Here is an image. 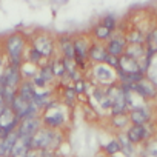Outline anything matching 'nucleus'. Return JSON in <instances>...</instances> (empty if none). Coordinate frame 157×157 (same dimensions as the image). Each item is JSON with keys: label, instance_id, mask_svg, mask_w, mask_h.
Returning a JSON list of instances; mask_svg holds the SVG:
<instances>
[{"label": "nucleus", "instance_id": "nucleus-1", "mask_svg": "<svg viewBox=\"0 0 157 157\" xmlns=\"http://www.w3.org/2000/svg\"><path fill=\"white\" fill-rule=\"evenodd\" d=\"M25 37L22 34H13L5 40V51L10 57L11 66H22V59H23V51H25Z\"/></svg>", "mask_w": 157, "mask_h": 157}, {"label": "nucleus", "instance_id": "nucleus-2", "mask_svg": "<svg viewBox=\"0 0 157 157\" xmlns=\"http://www.w3.org/2000/svg\"><path fill=\"white\" fill-rule=\"evenodd\" d=\"M42 122L45 123V128L56 129L65 123V113L59 109V105L54 100H51L45 106V114H43Z\"/></svg>", "mask_w": 157, "mask_h": 157}, {"label": "nucleus", "instance_id": "nucleus-3", "mask_svg": "<svg viewBox=\"0 0 157 157\" xmlns=\"http://www.w3.org/2000/svg\"><path fill=\"white\" fill-rule=\"evenodd\" d=\"M57 140V136L49 128H39L37 132L31 137V149L46 151L52 148V143Z\"/></svg>", "mask_w": 157, "mask_h": 157}, {"label": "nucleus", "instance_id": "nucleus-4", "mask_svg": "<svg viewBox=\"0 0 157 157\" xmlns=\"http://www.w3.org/2000/svg\"><path fill=\"white\" fill-rule=\"evenodd\" d=\"M39 128H42V120L37 116H29V117L19 120L16 131L20 137H33Z\"/></svg>", "mask_w": 157, "mask_h": 157}, {"label": "nucleus", "instance_id": "nucleus-5", "mask_svg": "<svg viewBox=\"0 0 157 157\" xmlns=\"http://www.w3.org/2000/svg\"><path fill=\"white\" fill-rule=\"evenodd\" d=\"M33 48L36 51H39V54L42 57L49 59L54 52V40H52V37H49L46 34H39L33 39Z\"/></svg>", "mask_w": 157, "mask_h": 157}, {"label": "nucleus", "instance_id": "nucleus-6", "mask_svg": "<svg viewBox=\"0 0 157 157\" xmlns=\"http://www.w3.org/2000/svg\"><path fill=\"white\" fill-rule=\"evenodd\" d=\"M93 77L96 78L97 82L103 83V85H113L117 80L116 71L106 65H94L93 66Z\"/></svg>", "mask_w": 157, "mask_h": 157}, {"label": "nucleus", "instance_id": "nucleus-7", "mask_svg": "<svg viewBox=\"0 0 157 157\" xmlns=\"http://www.w3.org/2000/svg\"><path fill=\"white\" fill-rule=\"evenodd\" d=\"M22 82V72H20V68L17 66H8L6 72L2 75V86L5 88H13V90H17L19 85Z\"/></svg>", "mask_w": 157, "mask_h": 157}, {"label": "nucleus", "instance_id": "nucleus-8", "mask_svg": "<svg viewBox=\"0 0 157 157\" xmlns=\"http://www.w3.org/2000/svg\"><path fill=\"white\" fill-rule=\"evenodd\" d=\"M149 134H151V129H149L148 123L146 125H132L126 132V139L129 143L134 145V143H139V142L148 139Z\"/></svg>", "mask_w": 157, "mask_h": 157}, {"label": "nucleus", "instance_id": "nucleus-9", "mask_svg": "<svg viewBox=\"0 0 157 157\" xmlns=\"http://www.w3.org/2000/svg\"><path fill=\"white\" fill-rule=\"evenodd\" d=\"M105 48H106V54H108V56L120 57V56H123V52H125L126 40H125V37H111V39L106 42Z\"/></svg>", "mask_w": 157, "mask_h": 157}, {"label": "nucleus", "instance_id": "nucleus-10", "mask_svg": "<svg viewBox=\"0 0 157 157\" xmlns=\"http://www.w3.org/2000/svg\"><path fill=\"white\" fill-rule=\"evenodd\" d=\"M72 46H74V60H86L88 59L90 42L86 37L72 39Z\"/></svg>", "mask_w": 157, "mask_h": 157}, {"label": "nucleus", "instance_id": "nucleus-11", "mask_svg": "<svg viewBox=\"0 0 157 157\" xmlns=\"http://www.w3.org/2000/svg\"><path fill=\"white\" fill-rule=\"evenodd\" d=\"M29 151H31V137H20L19 136L10 155L11 157H29Z\"/></svg>", "mask_w": 157, "mask_h": 157}, {"label": "nucleus", "instance_id": "nucleus-12", "mask_svg": "<svg viewBox=\"0 0 157 157\" xmlns=\"http://www.w3.org/2000/svg\"><path fill=\"white\" fill-rule=\"evenodd\" d=\"M106 48L103 43L100 42H94L90 45V49H88V59L96 62V63H103L105 59H106Z\"/></svg>", "mask_w": 157, "mask_h": 157}, {"label": "nucleus", "instance_id": "nucleus-13", "mask_svg": "<svg viewBox=\"0 0 157 157\" xmlns=\"http://www.w3.org/2000/svg\"><path fill=\"white\" fill-rule=\"evenodd\" d=\"M119 71L125 72V74H132V72H139L140 71V62L128 57V56H120L119 57V66H117Z\"/></svg>", "mask_w": 157, "mask_h": 157}, {"label": "nucleus", "instance_id": "nucleus-14", "mask_svg": "<svg viewBox=\"0 0 157 157\" xmlns=\"http://www.w3.org/2000/svg\"><path fill=\"white\" fill-rule=\"evenodd\" d=\"M128 117H129V122H132L134 125H146L149 122V119H151V111H149L148 106L131 109Z\"/></svg>", "mask_w": 157, "mask_h": 157}, {"label": "nucleus", "instance_id": "nucleus-15", "mask_svg": "<svg viewBox=\"0 0 157 157\" xmlns=\"http://www.w3.org/2000/svg\"><path fill=\"white\" fill-rule=\"evenodd\" d=\"M59 43L63 52V59H69L74 60V46H72V37L71 36H60L59 37Z\"/></svg>", "mask_w": 157, "mask_h": 157}, {"label": "nucleus", "instance_id": "nucleus-16", "mask_svg": "<svg viewBox=\"0 0 157 157\" xmlns=\"http://www.w3.org/2000/svg\"><path fill=\"white\" fill-rule=\"evenodd\" d=\"M123 54L139 62L140 59L145 57V46L143 45H126Z\"/></svg>", "mask_w": 157, "mask_h": 157}, {"label": "nucleus", "instance_id": "nucleus-17", "mask_svg": "<svg viewBox=\"0 0 157 157\" xmlns=\"http://www.w3.org/2000/svg\"><path fill=\"white\" fill-rule=\"evenodd\" d=\"M125 40H126V45H143V42H145V34H143L140 29H132V31L125 37Z\"/></svg>", "mask_w": 157, "mask_h": 157}, {"label": "nucleus", "instance_id": "nucleus-18", "mask_svg": "<svg viewBox=\"0 0 157 157\" xmlns=\"http://www.w3.org/2000/svg\"><path fill=\"white\" fill-rule=\"evenodd\" d=\"M111 31H108L102 23L100 25H97L96 28H94V37H96V42H108L109 39H111Z\"/></svg>", "mask_w": 157, "mask_h": 157}, {"label": "nucleus", "instance_id": "nucleus-19", "mask_svg": "<svg viewBox=\"0 0 157 157\" xmlns=\"http://www.w3.org/2000/svg\"><path fill=\"white\" fill-rule=\"evenodd\" d=\"M119 145H120V151H123L128 157H132L134 155V149H132V143H129L128 142V139H126V136H119Z\"/></svg>", "mask_w": 157, "mask_h": 157}, {"label": "nucleus", "instance_id": "nucleus-20", "mask_svg": "<svg viewBox=\"0 0 157 157\" xmlns=\"http://www.w3.org/2000/svg\"><path fill=\"white\" fill-rule=\"evenodd\" d=\"M37 75L42 78V80H43L45 83L51 82L52 78H54V74H52V69H51V63L40 66V69H39V74H37Z\"/></svg>", "mask_w": 157, "mask_h": 157}, {"label": "nucleus", "instance_id": "nucleus-21", "mask_svg": "<svg viewBox=\"0 0 157 157\" xmlns=\"http://www.w3.org/2000/svg\"><path fill=\"white\" fill-rule=\"evenodd\" d=\"M51 69H52V74H54V77H63L65 74H66V69H65V65H63V60L60 59H57V60H54L52 63H51Z\"/></svg>", "mask_w": 157, "mask_h": 157}, {"label": "nucleus", "instance_id": "nucleus-22", "mask_svg": "<svg viewBox=\"0 0 157 157\" xmlns=\"http://www.w3.org/2000/svg\"><path fill=\"white\" fill-rule=\"evenodd\" d=\"M129 123V117L126 114H119V116H113V125L116 128H123Z\"/></svg>", "mask_w": 157, "mask_h": 157}, {"label": "nucleus", "instance_id": "nucleus-23", "mask_svg": "<svg viewBox=\"0 0 157 157\" xmlns=\"http://www.w3.org/2000/svg\"><path fill=\"white\" fill-rule=\"evenodd\" d=\"M102 25L108 29V31H114L116 29V17L113 16V14H108V16H105L103 17V20H102Z\"/></svg>", "mask_w": 157, "mask_h": 157}, {"label": "nucleus", "instance_id": "nucleus-24", "mask_svg": "<svg viewBox=\"0 0 157 157\" xmlns=\"http://www.w3.org/2000/svg\"><path fill=\"white\" fill-rule=\"evenodd\" d=\"M75 99H77V93L74 91V88L72 86H66V90H65V102L68 105H71V103L75 102Z\"/></svg>", "mask_w": 157, "mask_h": 157}, {"label": "nucleus", "instance_id": "nucleus-25", "mask_svg": "<svg viewBox=\"0 0 157 157\" xmlns=\"http://www.w3.org/2000/svg\"><path fill=\"white\" fill-rule=\"evenodd\" d=\"M105 149H106L108 154H117V152H120V145H119L117 140H111V142L105 146Z\"/></svg>", "mask_w": 157, "mask_h": 157}, {"label": "nucleus", "instance_id": "nucleus-26", "mask_svg": "<svg viewBox=\"0 0 157 157\" xmlns=\"http://www.w3.org/2000/svg\"><path fill=\"white\" fill-rule=\"evenodd\" d=\"M43 57L39 54V51H36L34 48L29 49V63H39Z\"/></svg>", "mask_w": 157, "mask_h": 157}, {"label": "nucleus", "instance_id": "nucleus-27", "mask_svg": "<svg viewBox=\"0 0 157 157\" xmlns=\"http://www.w3.org/2000/svg\"><path fill=\"white\" fill-rule=\"evenodd\" d=\"M105 63H106L109 68H113V69H117V66H119V57L106 56V59H105Z\"/></svg>", "mask_w": 157, "mask_h": 157}, {"label": "nucleus", "instance_id": "nucleus-28", "mask_svg": "<svg viewBox=\"0 0 157 157\" xmlns=\"http://www.w3.org/2000/svg\"><path fill=\"white\" fill-rule=\"evenodd\" d=\"M72 88H74V91H75L77 94H82V93H85L86 85H85V82L80 78V80H77V82H75V86H72Z\"/></svg>", "mask_w": 157, "mask_h": 157}, {"label": "nucleus", "instance_id": "nucleus-29", "mask_svg": "<svg viewBox=\"0 0 157 157\" xmlns=\"http://www.w3.org/2000/svg\"><path fill=\"white\" fill-rule=\"evenodd\" d=\"M37 157H56V155L52 152H49V151H40V154Z\"/></svg>", "mask_w": 157, "mask_h": 157}, {"label": "nucleus", "instance_id": "nucleus-30", "mask_svg": "<svg viewBox=\"0 0 157 157\" xmlns=\"http://www.w3.org/2000/svg\"><path fill=\"white\" fill-rule=\"evenodd\" d=\"M0 63H2V62H0Z\"/></svg>", "mask_w": 157, "mask_h": 157}]
</instances>
